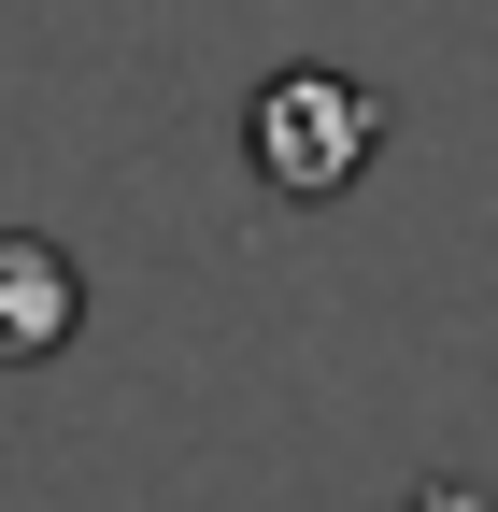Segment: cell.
Segmentation results:
<instances>
[{"label": "cell", "mask_w": 498, "mask_h": 512, "mask_svg": "<svg viewBox=\"0 0 498 512\" xmlns=\"http://www.w3.org/2000/svg\"><path fill=\"white\" fill-rule=\"evenodd\" d=\"M86 328V271L57 242H0V356H57Z\"/></svg>", "instance_id": "cell-2"}, {"label": "cell", "mask_w": 498, "mask_h": 512, "mask_svg": "<svg viewBox=\"0 0 498 512\" xmlns=\"http://www.w3.org/2000/svg\"><path fill=\"white\" fill-rule=\"evenodd\" d=\"M242 143H257V171L285 185V200H328V185H342L370 143H385V100L342 86V72H285V86H257Z\"/></svg>", "instance_id": "cell-1"}]
</instances>
